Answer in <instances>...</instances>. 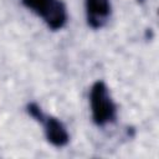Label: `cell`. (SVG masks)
<instances>
[{"label":"cell","instance_id":"cell-5","mask_svg":"<svg viewBox=\"0 0 159 159\" xmlns=\"http://www.w3.org/2000/svg\"><path fill=\"white\" fill-rule=\"evenodd\" d=\"M138 2H140V4H142V2H144V0H138Z\"/></svg>","mask_w":159,"mask_h":159},{"label":"cell","instance_id":"cell-3","mask_svg":"<svg viewBox=\"0 0 159 159\" xmlns=\"http://www.w3.org/2000/svg\"><path fill=\"white\" fill-rule=\"evenodd\" d=\"M37 122H40L43 125L45 137L51 145L56 148H62L68 144L70 134L66 127L63 125V123L58 118L53 116H48L42 112L41 116L37 118Z\"/></svg>","mask_w":159,"mask_h":159},{"label":"cell","instance_id":"cell-2","mask_svg":"<svg viewBox=\"0 0 159 159\" xmlns=\"http://www.w3.org/2000/svg\"><path fill=\"white\" fill-rule=\"evenodd\" d=\"M21 4L41 17L52 31H58L67 24L68 14L62 0H21Z\"/></svg>","mask_w":159,"mask_h":159},{"label":"cell","instance_id":"cell-1","mask_svg":"<svg viewBox=\"0 0 159 159\" xmlns=\"http://www.w3.org/2000/svg\"><path fill=\"white\" fill-rule=\"evenodd\" d=\"M89 108L92 122L98 127L113 123L117 118V106L107 84L98 80L89 89Z\"/></svg>","mask_w":159,"mask_h":159},{"label":"cell","instance_id":"cell-4","mask_svg":"<svg viewBox=\"0 0 159 159\" xmlns=\"http://www.w3.org/2000/svg\"><path fill=\"white\" fill-rule=\"evenodd\" d=\"M86 19L93 30L102 29L109 20L112 6L111 0H84Z\"/></svg>","mask_w":159,"mask_h":159}]
</instances>
